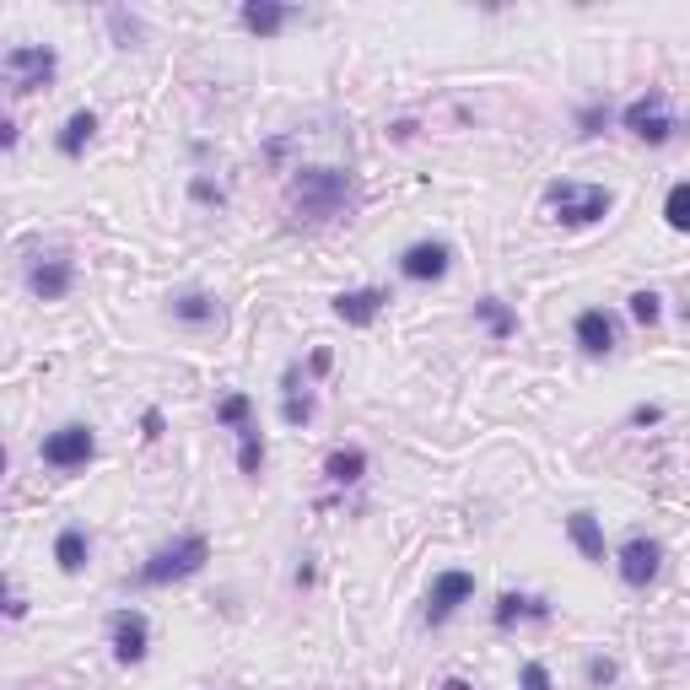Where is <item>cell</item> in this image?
<instances>
[{"instance_id":"9","label":"cell","mask_w":690,"mask_h":690,"mask_svg":"<svg viewBox=\"0 0 690 690\" xmlns=\"http://www.w3.org/2000/svg\"><path fill=\"white\" fill-rule=\"evenodd\" d=\"M448 270H453V244H448V238H421V244H410V249L399 253V275H405V281L432 286Z\"/></svg>"},{"instance_id":"15","label":"cell","mask_w":690,"mask_h":690,"mask_svg":"<svg viewBox=\"0 0 690 690\" xmlns=\"http://www.w3.org/2000/svg\"><path fill=\"white\" fill-rule=\"evenodd\" d=\"M566 540L577 545V556H582V562H593V566L610 562V545H604V523H599L593 512H582V507H577V512L566 518Z\"/></svg>"},{"instance_id":"34","label":"cell","mask_w":690,"mask_h":690,"mask_svg":"<svg viewBox=\"0 0 690 690\" xmlns=\"http://www.w3.org/2000/svg\"><path fill=\"white\" fill-rule=\"evenodd\" d=\"M16 140H22V135H16V125H11V120H5V114H0V151H11V146H16Z\"/></svg>"},{"instance_id":"16","label":"cell","mask_w":690,"mask_h":690,"mask_svg":"<svg viewBox=\"0 0 690 690\" xmlns=\"http://www.w3.org/2000/svg\"><path fill=\"white\" fill-rule=\"evenodd\" d=\"M572 335H577V346L588 357H610L615 351V318L604 314V308H582L577 324H572Z\"/></svg>"},{"instance_id":"25","label":"cell","mask_w":690,"mask_h":690,"mask_svg":"<svg viewBox=\"0 0 690 690\" xmlns=\"http://www.w3.org/2000/svg\"><path fill=\"white\" fill-rule=\"evenodd\" d=\"M610 120H615V114H610V103H604V98H593V103H582V109H577V135L588 140V135L610 129Z\"/></svg>"},{"instance_id":"27","label":"cell","mask_w":690,"mask_h":690,"mask_svg":"<svg viewBox=\"0 0 690 690\" xmlns=\"http://www.w3.org/2000/svg\"><path fill=\"white\" fill-rule=\"evenodd\" d=\"M626 308H631V318H636L642 329H653V324L664 318V297H658V292H631Z\"/></svg>"},{"instance_id":"26","label":"cell","mask_w":690,"mask_h":690,"mask_svg":"<svg viewBox=\"0 0 690 690\" xmlns=\"http://www.w3.org/2000/svg\"><path fill=\"white\" fill-rule=\"evenodd\" d=\"M109 33H114L120 49H135V44H140V16H129L125 5H114V11H109Z\"/></svg>"},{"instance_id":"3","label":"cell","mask_w":690,"mask_h":690,"mask_svg":"<svg viewBox=\"0 0 690 690\" xmlns=\"http://www.w3.org/2000/svg\"><path fill=\"white\" fill-rule=\"evenodd\" d=\"M545 211L562 222V227H593L615 211V194L604 184H582V179H556L545 184Z\"/></svg>"},{"instance_id":"20","label":"cell","mask_w":690,"mask_h":690,"mask_svg":"<svg viewBox=\"0 0 690 690\" xmlns=\"http://www.w3.org/2000/svg\"><path fill=\"white\" fill-rule=\"evenodd\" d=\"M324 475H329L335 486H357V480L367 475V453H362V448H335V453L324 459Z\"/></svg>"},{"instance_id":"35","label":"cell","mask_w":690,"mask_h":690,"mask_svg":"<svg viewBox=\"0 0 690 690\" xmlns=\"http://www.w3.org/2000/svg\"><path fill=\"white\" fill-rule=\"evenodd\" d=\"M308 373H314V377L329 373V351H314V357H308Z\"/></svg>"},{"instance_id":"10","label":"cell","mask_w":690,"mask_h":690,"mask_svg":"<svg viewBox=\"0 0 690 690\" xmlns=\"http://www.w3.org/2000/svg\"><path fill=\"white\" fill-rule=\"evenodd\" d=\"M475 599V577L470 572H438L432 577V593H427V626H442V621H453L459 615V604H470Z\"/></svg>"},{"instance_id":"30","label":"cell","mask_w":690,"mask_h":690,"mask_svg":"<svg viewBox=\"0 0 690 690\" xmlns=\"http://www.w3.org/2000/svg\"><path fill=\"white\" fill-rule=\"evenodd\" d=\"M189 200H194V205H222V200H227V189L211 184V179H189Z\"/></svg>"},{"instance_id":"13","label":"cell","mask_w":690,"mask_h":690,"mask_svg":"<svg viewBox=\"0 0 690 690\" xmlns=\"http://www.w3.org/2000/svg\"><path fill=\"white\" fill-rule=\"evenodd\" d=\"M329 308H335V318H340V324H351V329H367V324H373V318L388 308V286H357V292H340Z\"/></svg>"},{"instance_id":"23","label":"cell","mask_w":690,"mask_h":690,"mask_svg":"<svg viewBox=\"0 0 690 690\" xmlns=\"http://www.w3.org/2000/svg\"><path fill=\"white\" fill-rule=\"evenodd\" d=\"M253 416V399L249 394H227L222 405H216V427H227V432H244Z\"/></svg>"},{"instance_id":"22","label":"cell","mask_w":690,"mask_h":690,"mask_svg":"<svg viewBox=\"0 0 690 690\" xmlns=\"http://www.w3.org/2000/svg\"><path fill=\"white\" fill-rule=\"evenodd\" d=\"M475 318H480V324L491 329V340H507V335H518V314L507 308L502 297H480V303H475Z\"/></svg>"},{"instance_id":"29","label":"cell","mask_w":690,"mask_h":690,"mask_svg":"<svg viewBox=\"0 0 690 690\" xmlns=\"http://www.w3.org/2000/svg\"><path fill=\"white\" fill-rule=\"evenodd\" d=\"M582 675H588V686H610L621 669H615V658H604V653H593L588 664H582Z\"/></svg>"},{"instance_id":"4","label":"cell","mask_w":690,"mask_h":690,"mask_svg":"<svg viewBox=\"0 0 690 690\" xmlns=\"http://www.w3.org/2000/svg\"><path fill=\"white\" fill-rule=\"evenodd\" d=\"M0 70L11 76L16 92H44L55 81V70H60V55L49 44H16V49L0 55Z\"/></svg>"},{"instance_id":"6","label":"cell","mask_w":690,"mask_h":690,"mask_svg":"<svg viewBox=\"0 0 690 690\" xmlns=\"http://www.w3.org/2000/svg\"><path fill=\"white\" fill-rule=\"evenodd\" d=\"M92 453H98V438H92V427H81V421H70V427H60V432H49V438L38 442V459H44L49 470H87Z\"/></svg>"},{"instance_id":"2","label":"cell","mask_w":690,"mask_h":690,"mask_svg":"<svg viewBox=\"0 0 690 690\" xmlns=\"http://www.w3.org/2000/svg\"><path fill=\"white\" fill-rule=\"evenodd\" d=\"M211 562V540L205 534H179L168 540L162 551H151L146 562L135 566V588H173V582H189L200 577Z\"/></svg>"},{"instance_id":"32","label":"cell","mask_w":690,"mask_h":690,"mask_svg":"<svg viewBox=\"0 0 690 690\" xmlns=\"http://www.w3.org/2000/svg\"><path fill=\"white\" fill-rule=\"evenodd\" d=\"M162 432H168V416H162V410L151 405V410L140 416V438H146V442H157V438H162Z\"/></svg>"},{"instance_id":"38","label":"cell","mask_w":690,"mask_h":690,"mask_svg":"<svg viewBox=\"0 0 690 690\" xmlns=\"http://www.w3.org/2000/svg\"><path fill=\"white\" fill-rule=\"evenodd\" d=\"M0 475H5V448H0Z\"/></svg>"},{"instance_id":"7","label":"cell","mask_w":690,"mask_h":690,"mask_svg":"<svg viewBox=\"0 0 690 690\" xmlns=\"http://www.w3.org/2000/svg\"><path fill=\"white\" fill-rule=\"evenodd\" d=\"M615 572H621L626 588H653L658 572H664V545L653 534H631L626 545L615 551Z\"/></svg>"},{"instance_id":"1","label":"cell","mask_w":690,"mask_h":690,"mask_svg":"<svg viewBox=\"0 0 690 690\" xmlns=\"http://www.w3.org/2000/svg\"><path fill=\"white\" fill-rule=\"evenodd\" d=\"M351 173H340V168H297V179H292V194H286V211H292V222H303V227H324V222H335L346 205H351Z\"/></svg>"},{"instance_id":"37","label":"cell","mask_w":690,"mask_h":690,"mask_svg":"<svg viewBox=\"0 0 690 690\" xmlns=\"http://www.w3.org/2000/svg\"><path fill=\"white\" fill-rule=\"evenodd\" d=\"M442 690H475V686H470V680H459V675H453V680H442Z\"/></svg>"},{"instance_id":"17","label":"cell","mask_w":690,"mask_h":690,"mask_svg":"<svg viewBox=\"0 0 690 690\" xmlns=\"http://www.w3.org/2000/svg\"><path fill=\"white\" fill-rule=\"evenodd\" d=\"M491 621L502 631H512L518 621H551V604H545L540 593H502L497 610H491Z\"/></svg>"},{"instance_id":"31","label":"cell","mask_w":690,"mask_h":690,"mask_svg":"<svg viewBox=\"0 0 690 690\" xmlns=\"http://www.w3.org/2000/svg\"><path fill=\"white\" fill-rule=\"evenodd\" d=\"M518 686H523V690H551V669H545V664H523Z\"/></svg>"},{"instance_id":"21","label":"cell","mask_w":690,"mask_h":690,"mask_svg":"<svg viewBox=\"0 0 690 690\" xmlns=\"http://www.w3.org/2000/svg\"><path fill=\"white\" fill-rule=\"evenodd\" d=\"M264 459H270V448H264V432L259 427H244L238 432V475H249V480H259L264 475Z\"/></svg>"},{"instance_id":"28","label":"cell","mask_w":690,"mask_h":690,"mask_svg":"<svg viewBox=\"0 0 690 690\" xmlns=\"http://www.w3.org/2000/svg\"><path fill=\"white\" fill-rule=\"evenodd\" d=\"M281 421L286 427H308L314 421V394H286L281 399Z\"/></svg>"},{"instance_id":"33","label":"cell","mask_w":690,"mask_h":690,"mask_svg":"<svg viewBox=\"0 0 690 690\" xmlns=\"http://www.w3.org/2000/svg\"><path fill=\"white\" fill-rule=\"evenodd\" d=\"M664 421V405H636L631 410V427H658Z\"/></svg>"},{"instance_id":"24","label":"cell","mask_w":690,"mask_h":690,"mask_svg":"<svg viewBox=\"0 0 690 690\" xmlns=\"http://www.w3.org/2000/svg\"><path fill=\"white\" fill-rule=\"evenodd\" d=\"M664 222L675 227V233H686L690 227V184L680 179V184H669V200H664Z\"/></svg>"},{"instance_id":"14","label":"cell","mask_w":690,"mask_h":690,"mask_svg":"<svg viewBox=\"0 0 690 690\" xmlns=\"http://www.w3.org/2000/svg\"><path fill=\"white\" fill-rule=\"evenodd\" d=\"M168 318L184 324V329H211V324H222V303H216L211 292L189 286V292H173V297H168Z\"/></svg>"},{"instance_id":"18","label":"cell","mask_w":690,"mask_h":690,"mask_svg":"<svg viewBox=\"0 0 690 690\" xmlns=\"http://www.w3.org/2000/svg\"><path fill=\"white\" fill-rule=\"evenodd\" d=\"M92 135H98V114H92V109H76V114L60 125L55 146H60V157H70V162H76V157L92 146Z\"/></svg>"},{"instance_id":"12","label":"cell","mask_w":690,"mask_h":690,"mask_svg":"<svg viewBox=\"0 0 690 690\" xmlns=\"http://www.w3.org/2000/svg\"><path fill=\"white\" fill-rule=\"evenodd\" d=\"M70 286H76V264H70L65 253H55V259H38V264L27 270V292H33V297H44V303H60V297H70Z\"/></svg>"},{"instance_id":"5","label":"cell","mask_w":690,"mask_h":690,"mask_svg":"<svg viewBox=\"0 0 690 690\" xmlns=\"http://www.w3.org/2000/svg\"><path fill=\"white\" fill-rule=\"evenodd\" d=\"M621 125L636 135V140H647V146H664V140H675V114H669V98L664 92H642V98H631L626 109H621Z\"/></svg>"},{"instance_id":"8","label":"cell","mask_w":690,"mask_h":690,"mask_svg":"<svg viewBox=\"0 0 690 690\" xmlns=\"http://www.w3.org/2000/svg\"><path fill=\"white\" fill-rule=\"evenodd\" d=\"M109 642H114V658L135 669V664H146V653H151V621L140 615V610H114L109 615Z\"/></svg>"},{"instance_id":"19","label":"cell","mask_w":690,"mask_h":690,"mask_svg":"<svg viewBox=\"0 0 690 690\" xmlns=\"http://www.w3.org/2000/svg\"><path fill=\"white\" fill-rule=\"evenodd\" d=\"M87 556H92V540H87V529H60V534H55V562H60L65 577L87 572Z\"/></svg>"},{"instance_id":"36","label":"cell","mask_w":690,"mask_h":690,"mask_svg":"<svg viewBox=\"0 0 690 690\" xmlns=\"http://www.w3.org/2000/svg\"><path fill=\"white\" fill-rule=\"evenodd\" d=\"M0 615H22V604H11V588L0 582Z\"/></svg>"},{"instance_id":"11","label":"cell","mask_w":690,"mask_h":690,"mask_svg":"<svg viewBox=\"0 0 690 690\" xmlns=\"http://www.w3.org/2000/svg\"><path fill=\"white\" fill-rule=\"evenodd\" d=\"M297 16H303V11H297V5H281V0H244V5H238V22H244V33H253V38H275V33H286Z\"/></svg>"}]
</instances>
